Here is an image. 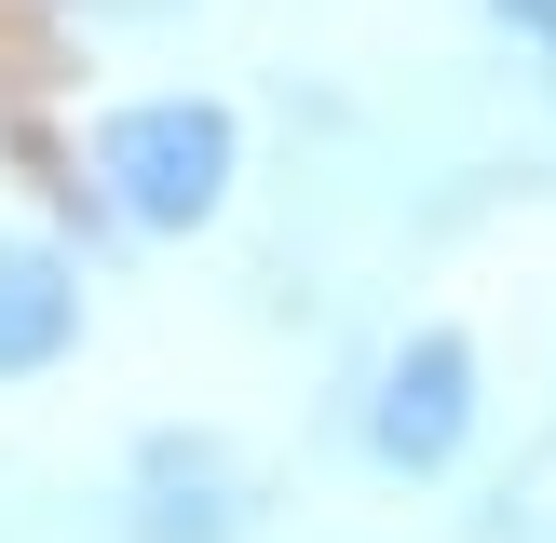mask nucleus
Here are the masks:
<instances>
[{
  "instance_id": "f257e3e1",
  "label": "nucleus",
  "mask_w": 556,
  "mask_h": 543,
  "mask_svg": "<svg viewBox=\"0 0 556 543\" xmlns=\"http://www.w3.org/2000/svg\"><path fill=\"white\" fill-rule=\"evenodd\" d=\"M81 163H96V190H109L123 231H204V217L231 204V177H244V123L217 96H136V109L96 123Z\"/></svg>"
},
{
  "instance_id": "f03ea898",
  "label": "nucleus",
  "mask_w": 556,
  "mask_h": 543,
  "mask_svg": "<svg viewBox=\"0 0 556 543\" xmlns=\"http://www.w3.org/2000/svg\"><path fill=\"white\" fill-rule=\"evenodd\" d=\"M462 449H476V340L462 326H421L367 380V462L380 476H448Z\"/></svg>"
},
{
  "instance_id": "7ed1b4c3",
  "label": "nucleus",
  "mask_w": 556,
  "mask_h": 543,
  "mask_svg": "<svg viewBox=\"0 0 556 543\" xmlns=\"http://www.w3.org/2000/svg\"><path fill=\"white\" fill-rule=\"evenodd\" d=\"M258 530V476L217 434H150L136 449V543H244Z\"/></svg>"
},
{
  "instance_id": "20e7f679",
  "label": "nucleus",
  "mask_w": 556,
  "mask_h": 543,
  "mask_svg": "<svg viewBox=\"0 0 556 543\" xmlns=\"http://www.w3.org/2000/svg\"><path fill=\"white\" fill-rule=\"evenodd\" d=\"M68 340H81V272L54 258V244L0 231V380L54 367V353H68Z\"/></svg>"
},
{
  "instance_id": "39448f33",
  "label": "nucleus",
  "mask_w": 556,
  "mask_h": 543,
  "mask_svg": "<svg viewBox=\"0 0 556 543\" xmlns=\"http://www.w3.org/2000/svg\"><path fill=\"white\" fill-rule=\"evenodd\" d=\"M489 27H503V41H530V68L556 81V0H489Z\"/></svg>"
},
{
  "instance_id": "423d86ee",
  "label": "nucleus",
  "mask_w": 556,
  "mask_h": 543,
  "mask_svg": "<svg viewBox=\"0 0 556 543\" xmlns=\"http://www.w3.org/2000/svg\"><path fill=\"white\" fill-rule=\"evenodd\" d=\"M81 14H109V27H150V14H177V0H81Z\"/></svg>"
}]
</instances>
